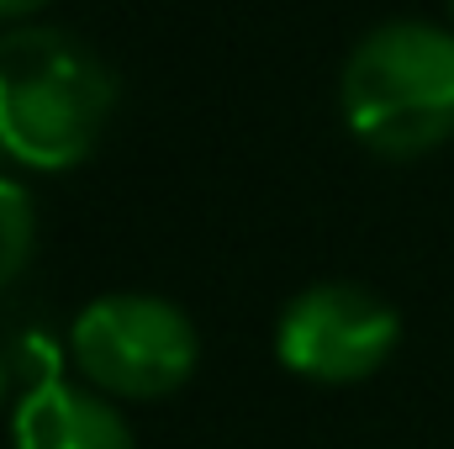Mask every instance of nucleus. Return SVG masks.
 Segmentation results:
<instances>
[{
	"label": "nucleus",
	"mask_w": 454,
	"mask_h": 449,
	"mask_svg": "<svg viewBox=\"0 0 454 449\" xmlns=\"http://www.w3.org/2000/svg\"><path fill=\"white\" fill-rule=\"evenodd\" d=\"M11 439L16 449H132V429L106 391L43 381L16 402Z\"/></svg>",
	"instance_id": "nucleus-5"
},
{
	"label": "nucleus",
	"mask_w": 454,
	"mask_h": 449,
	"mask_svg": "<svg viewBox=\"0 0 454 449\" xmlns=\"http://www.w3.org/2000/svg\"><path fill=\"white\" fill-rule=\"evenodd\" d=\"M48 0H0V21H16V16H32V11H43Z\"/></svg>",
	"instance_id": "nucleus-7"
},
{
	"label": "nucleus",
	"mask_w": 454,
	"mask_h": 449,
	"mask_svg": "<svg viewBox=\"0 0 454 449\" xmlns=\"http://www.w3.org/2000/svg\"><path fill=\"white\" fill-rule=\"evenodd\" d=\"M0 397H5V365H0Z\"/></svg>",
	"instance_id": "nucleus-8"
},
{
	"label": "nucleus",
	"mask_w": 454,
	"mask_h": 449,
	"mask_svg": "<svg viewBox=\"0 0 454 449\" xmlns=\"http://www.w3.org/2000/svg\"><path fill=\"white\" fill-rule=\"evenodd\" d=\"M343 122L386 154L418 159L454 132V32L434 21H386L343 64Z\"/></svg>",
	"instance_id": "nucleus-2"
},
{
	"label": "nucleus",
	"mask_w": 454,
	"mask_h": 449,
	"mask_svg": "<svg viewBox=\"0 0 454 449\" xmlns=\"http://www.w3.org/2000/svg\"><path fill=\"white\" fill-rule=\"evenodd\" d=\"M116 106V80L80 37L59 27L0 32V159L69 169L90 159Z\"/></svg>",
	"instance_id": "nucleus-1"
},
{
	"label": "nucleus",
	"mask_w": 454,
	"mask_h": 449,
	"mask_svg": "<svg viewBox=\"0 0 454 449\" xmlns=\"http://www.w3.org/2000/svg\"><path fill=\"white\" fill-rule=\"evenodd\" d=\"M69 349H74L80 375L96 391L127 397V402L169 397L196 370L191 318L175 302L137 296V291H116V296L90 302L69 328Z\"/></svg>",
	"instance_id": "nucleus-3"
},
{
	"label": "nucleus",
	"mask_w": 454,
	"mask_h": 449,
	"mask_svg": "<svg viewBox=\"0 0 454 449\" xmlns=\"http://www.w3.org/2000/svg\"><path fill=\"white\" fill-rule=\"evenodd\" d=\"M32 248H37V207L16 180L0 175V291L27 270Z\"/></svg>",
	"instance_id": "nucleus-6"
},
{
	"label": "nucleus",
	"mask_w": 454,
	"mask_h": 449,
	"mask_svg": "<svg viewBox=\"0 0 454 449\" xmlns=\"http://www.w3.org/2000/svg\"><path fill=\"white\" fill-rule=\"evenodd\" d=\"M402 338L396 312L364 291V286H312L301 291L275 328V354L286 370L323 381V386H348L375 375Z\"/></svg>",
	"instance_id": "nucleus-4"
},
{
	"label": "nucleus",
	"mask_w": 454,
	"mask_h": 449,
	"mask_svg": "<svg viewBox=\"0 0 454 449\" xmlns=\"http://www.w3.org/2000/svg\"><path fill=\"white\" fill-rule=\"evenodd\" d=\"M450 11H454V0H450Z\"/></svg>",
	"instance_id": "nucleus-9"
}]
</instances>
